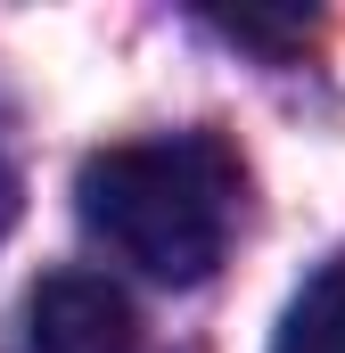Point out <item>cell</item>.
Returning a JSON list of instances; mask_svg holds the SVG:
<instances>
[{
	"instance_id": "1",
	"label": "cell",
	"mask_w": 345,
	"mask_h": 353,
	"mask_svg": "<svg viewBox=\"0 0 345 353\" xmlns=\"http://www.w3.org/2000/svg\"><path fill=\"white\" fill-rule=\"evenodd\" d=\"M90 239L165 288H197L222 263L230 222H239V157L214 132H165V140H124L99 148L75 181Z\"/></svg>"
},
{
	"instance_id": "2",
	"label": "cell",
	"mask_w": 345,
	"mask_h": 353,
	"mask_svg": "<svg viewBox=\"0 0 345 353\" xmlns=\"http://www.w3.org/2000/svg\"><path fill=\"white\" fill-rule=\"evenodd\" d=\"M25 353H140V312L99 271H50L25 304Z\"/></svg>"
},
{
	"instance_id": "3",
	"label": "cell",
	"mask_w": 345,
	"mask_h": 353,
	"mask_svg": "<svg viewBox=\"0 0 345 353\" xmlns=\"http://www.w3.org/2000/svg\"><path fill=\"white\" fill-rule=\"evenodd\" d=\"M271 353H345V255L296 288V304L271 329Z\"/></svg>"
},
{
	"instance_id": "4",
	"label": "cell",
	"mask_w": 345,
	"mask_h": 353,
	"mask_svg": "<svg viewBox=\"0 0 345 353\" xmlns=\"http://www.w3.org/2000/svg\"><path fill=\"white\" fill-rule=\"evenodd\" d=\"M0 230H8V173H0Z\"/></svg>"
}]
</instances>
